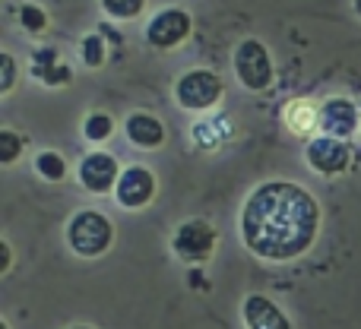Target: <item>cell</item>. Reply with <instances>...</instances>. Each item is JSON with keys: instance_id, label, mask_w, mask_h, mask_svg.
Listing matches in <instances>:
<instances>
[{"instance_id": "12", "label": "cell", "mask_w": 361, "mask_h": 329, "mask_svg": "<svg viewBox=\"0 0 361 329\" xmlns=\"http://www.w3.org/2000/svg\"><path fill=\"white\" fill-rule=\"evenodd\" d=\"M127 133H130V139L137 146H143V149H152V146H159L165 139L162 124H159L152 114H133V118L127 120Z\"/></svg>"}, {"instance_id": "21", "label": "cell", "mask_w": 361, "mask_h": 329, "mask_svg": "<svg viewBox=\"0 0 361 329\" xmlns=\"http://www.w3.org/2000/svg\"><path fill=\"white\" fill-rule=\"evenodd\" d=\"M0 250H4V263H0V269H10V247H6V244H4V247H0Z\"/></svg>"}, {"instance_id": "8", "label": "cell", "mask_w": 361, "mask_h": 329, "mask_svg": "<svg viewBox=\"0 0 361 329\" xmlns=\"http://www.w3.org/2000/svg\"><path fill=\"white\" fill-rule=\"evenodd\" d=\"M152 193H156V180H152V174L146 168H130V171L121 174V180H118L121 206H130V209L146 206L152 199Z\"/></svg>"}, {"instance_id": "10", "label": "cell", "mask_w": 361, "mask_h": 329, "mask_svg": "<svg viewBox=\"0 0 361 329\" xmlns=\"http://www.w3.org/2000/svg\"><path fill=\"white\" fill-rule=\"evenodd\" d=\"M324 130L330 133V137H352L358 127V111L352 101L345 99H333L324 105Z\"/></svg>"}, {"instance_id": "7", "label": "cell", "mask_w": 361, "mask_h": 329, "mask_svg": "<svg viewBox=\"0 0 361 329\" xmlns=\"http://www.w3.org/2000/svg\"><path fill=\"white\" fill-rule=\"evenodd\" d=\"M190 32V16L184 10H165L149 23V42L159 48H175Z\"/></svg>"}, {"instance_id": "5", "label": "cell", "mask_w": 361, "mask_h": 329, "mask_svg": "<svg viewBox=\"0 0 361 329\" xmlns=\"http://www.w3.org/2000/svg\"><path fill=\"white\" fill-rule=\"evenodd\" d=\"M216 247V231L206 222H187L178 228L175 235V254L187 263H200L212 254Z\"/></svg>"}, {"instance_id": "11", "label": "cell", "mask_w": 361, "mask_h": 329, "mask_svg": "<svg viewBox=\"0 0 361 329\" xmlns=\"http://www.w3.org/2000/svg\"><path fill=\"white\" fill-rule=\"evenodd\" d=\"M114 178H118V165H114L111 156H102V152L89 156L86 162H82V168H80V180L92 193H105L108 187L114 184Z\"/></svg>"}, {"instance_id": "1", "label": "cell", "mask_w": 361, "mask_h": 329, "mask_svg": "<svg viewBox=\"0 0 361 329\" xmlns=\"http://www.w3.org/2000/svg\"><path fill=\"white\" fill-rule=\"evenodd\" d=\"M320 209L301 187L273 180L254 190L241 216L244 244L267 260H292L311 247Z\"/></svg>"}, {"instance_id": "15", "label": "cell", "mask_w": 361, "mask_h": 329, "mask_svg": "<svg viewBox=\"0 0 361 329\" xmlns=\"http://www.w3.org/2000/svg\"><path fill=\"white\" fill-rule=\"evenodd\" d=\"M19 149H23V139H19L16 133H13V130H4V133H0V162L10 165L13 159L19 156Z\"/></svg>"}, {"instance_id": "4", "label": "cell", "mask_w": 361, "mask_h": 329, "mask_svg": "<svg viewBox=\"0 0 361 329\" xmlns=\"http://www.w3.org/2000/svg\"><path fill=\"white\" fill-rule=\"evenodd\" d=\"M219 95H222V82H219V76L209 73V70H193V73L180 76V82H178L180 105L197 108V111L216 105Z\"/></svg>"}, {"instance_id": "20", "label": "cell", "mask_w": 361, "mask_h": 329, "mask_svg": "<svg viewBox=\"0 0 361 329\" xmlns=\"http://www.w3.org/2000/svg\"><path fill=\"white\" fill-rule=\"evenodd\" d=\"M0 67H4V92H10V89H13V76H16V70H13V57L4 54V57H0Z\"/></svg>"}, {"instance_id": "23", "label": "cell", "mask_w": 361, "mask_h": 329, "mask_svg": "<svg viewBox=\"0 0 361 329\" xmlns=\"http://www.w3.org/2000/svg\"><path fill=\"white\" fill-rule=\"evenodd\" d=\"M76 329H89V326H76Z\"/></svg>"}, {"instance_id": "22", "label": "cell", "mask_w": 361, "mask_h": 329, "mask_svg": "<svg viewBox=\"0 0 361 329\" xmlns=\"http://www.w3.org/2000/svg\"><path fill=\"white\" fill-rule=\"evenodd\" d=\"M355 6H358V13H361V0H355Z\"/></svg>"}, {"instance_id": "2", "label": "cell", "mask_w": 361, "mask_h": 329, "mask_svg": "<svg viewBox=\"0 0 361 329\" xmlns=\"http://www.w3.org/2000/svg\"><path fill=\"white\" fill-rule=\"evenodd\" d=\"M70 247L82 256H99L108 250L111 244V222L99 212H80V216L70 222Z\"/></svg>"}, {"instance_id": "13", "label": "cell", "mask_w": 361, "mask_h": 329, "mask_svg": "<svg viewBox=\"0 0 361 329\" xmlns=\"http://www.w3.org/2000/svg\"><path fill=\"white\" fill-rule=\"evenodd\" d=\"M38 171H42L48 180H61L67 168H63L61 156H54V152H42V156H38Z\"/></svg>"}, {"instance_id": "6", "label": "cell", "mask_w": 361, "mask_h": 329, "mask_svg": "<svg viewBox=\"0 0 361 329\" xmlns=\"http://www.w3.org/2000/svg\"><path fill=\"white\" fill-rule=\"evenodd\" d=\"M349 146L343 139H333V137H320L307 146V162L317 168L320 174H339L349 168Z\"/></svg>"}, {"instance_id": "14", "label": "cell", "mask_w": 361, "mask_h": 329, "mask_svg": "<svg viewBox=\"0 0 361 329\" xmlns=\"http://www.w3.org/2000/svg\"><path fill=\"white\" fill-rule=\"evenodd\" d=\"M105 4V10L111 13V16L118 19H130L140 13V6H143V0H102Z\"/></svg>"}, {"instance_id": "19", "label": "cell", "mask_w": 361, "mask_h": 329, "mask_svg": "<svg viewBox=\"0 0 361 329\" xmlns=\"http://www.w3.org/2000/svg\"><path fill=\"white\" fill-rule=\"evenodd\" d=\"M23 25L25 29H32V32H38V29H44V13L38 10V6H23Z\"/></svg>"}, {"instance_id": "17", "label": "cell", "mask_w": 361, "mask_h": 329, "mask_svg": "<svg viewBox=\"0 0 361 329\" xmlns=\"http://www.w3.org/2000/svg\"><path fill=\"white\" fill-rule=\"evenodd\" d=\"M82 57H86L89 67H99V63L105 61V44H102L99 35H89L86 42H82Z\"/></svg>"}, {"instance_id": "16", "label": "cell", "mask_w": 361, "mask_h": 329, "mask_svg": "<svg viewBox=\"0 0 361 329\" xmlns=\"http://www.w3.org/2000/svg\"><path fill=\"white\" fill-rule=\"evenodd\" d=\"M288 124H292V130L305 133L307 127L314 124V118H311V108H307V105H301V101H295V105L288 108Z\"/></svg>"}, {"instance_id": "18", "label": "cell", "mask_w": 361, "mask_h": 329, "mask_svg": "<svg viewBox=\"0 0 361 329\" xmlns=\"http://www.w3.org/2000/svg\"><path fill=\"white\" fill-rule=\"evenodd\" d=\"M108 133H111V118H108V114H92V118L86 120V137L89 139H105Z\"/></svg>"}, {"instance_id": "3", "label": "cell", "mask_w": 361, "mask_h": 329, "mask_svg": "<svg viewBox=\"0 0 361 329\" xmlns=\"http://www.w3.org/2000/svg\"><path fill=\"white\" fill-rule=\"evenodd\" d=\"M235 67L247 89H267L269 80H273V63H269L267 48L260 42H254V38L241 42V48L235 54Z\"/></svg>"}, {"instance_id": "9", "label": "cell", "mask_w": 361, "mask_h": 329, "mask_svg": "<svg viewBox=\"0 0 361 329\" xmlns=\"http://www.w3.org/2000/svg\"><path fill=\"white\" fill-rule=\"evenodd\" d=\"M244 323H247V329H292L286 314L263 294H250L244 301Z\"/></svg>"}]
</instances>
